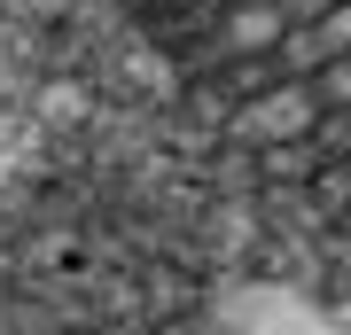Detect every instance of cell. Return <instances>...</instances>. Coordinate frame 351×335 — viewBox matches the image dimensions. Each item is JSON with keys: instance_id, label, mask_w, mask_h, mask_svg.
<instances>
[{"instance_id": "cell-1", "label": "cell", "mask_w": 351, "mask_h": 335, "mask_svg": "<svg viewBox=\"0 0 351 335\" xmlns=\"http://www.w3.org/2000/svg\"><path fill=\"white\" fill-rule=\"evenodd\" d=\"M172 110L351 273V0H117Z\"/></svg>"}]
</instances>
